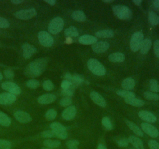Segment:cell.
<instances>
[{"instance_id": "cell-1", "label": "cell", "mask_w": 159, "mask_h": 149, "mask_svg": "<svg viewBox=\"0 0 159 149\" xmlns=\"http://www.w3.org/2000/svg\"><path fill=\"white\" fill-rule=\"evenodd\" d=\"M48 59L45 57L36 59L30 62L25 69V74L29 77H36L40 76L45 70Z\"/></svg>"}, {"instance_id": "cell-2", "label": "cell", "mask_w": 159, "mask_h": 149, "mask_svg": "<svg viewBox=\"0 0 159 149\" xmlns=\"http://www.w3.org/2000/svg\"><path fill=\"white\" fill-rule=\"evenodd\" d=\"M114 14L120 20H129L132 17V11L123 5H115L112 7Z\"/></svg>"}, {"instance_id": "cell-3", "label": "cell", "mask_w": 159, "mask_h": 149, "mask_svg": "<svg viewBox=\"0 0 159 149\" xmlns=\"http://www.w3.org/2000/svg\"><path fill=\"white\" fill-rule=\"evenodd\" d=\"M87 66L89 70L96 75L103 76L106 74L104 66L96 59H89L87 61Z\"/></svg>"}, {"instance_id": "cell-4", "label": "cell", "mask_w": 159, "mask_h": 149, "mask_svg": "<svg viewBox=\"0 0 159 149\" xmlns=\"http://www.w3.org/2000/svg\"><path fill=\"white\" fill-rule=\"evenodd\" d=\"M63 27L64 21L63 19L60 17H56L53 18L49 23L48 30L50 33L56 35L59 33L63 30Z\"/></svg>"}, {"instance_id": "cell-5", "label": "cell", "mask_w": 159, "mask_h": 149, "mask_svg": "<svg viewBox=\"0 0 159 149\" xmlns=\"http://www.w3.org/2000/svg\"><path fill=\"white\" fill-rule=\"evenodd\" d=\"M143 40V34L140 31L135 32L131 36L130 41V49L136 52L140 49Z\"/></svg>"}, {"instance_id": "cell-6", "label": "cell", "mask_w": 159, "mask_h": 149, "mask_svg": "<svg viewBox=\"0 0 159 149\" xmlns=\"http://www.w3.org/2000/svg\"><path fill=\"white\" fill-rule=\"evenodd\" d=\"M37 37L39 43L45 47H50L54 43L53 37L46 31H40L38 33Z\"/></svg>"}, {"instance_id": "cell-7", "label": "cell", "mask_w": 159, "mask_h": 149, "mask_svg": "<svg viewBox=\"0 0 159 149\" xmlns=\"http://www.w3.org/2000/svg\"><path fill=\"white\" fill-rule=\"evenodd\" d=\"M37 14V11L34 8H30L17 11L14 14V16L20 20H29L36 16Z\"/></svg>"}, {"instance_id": "cell-8", "label": "cell", "mask_w": 159, "mask_h": 149, "mask_svg": "<svg viewBox=\"0 0 159 149\" xmlns=\"http://www.w3.org/2000/svg\"><path fill=\"white\" fill-rule=\"evenodd\" d=\"M1 88L13 95H19L21 93V89L19 85L12 82H4L1 85Z\"/></svg>"}, {"instance_id": "cell-9", "label": "cell", "mask_w": 159, "mask_h": 149, "mask_svg": "<svg viewBox=\"0 0 159 149\" xmlns=\"http://www.w3.org/2000/svg\"><path fill=\"white\" fill-rule=\"evenodd\" d=\"M141 128L143 132L151 137L156 138L159 135L158 130L155 126L149 123L142 122L141 124Z\"/></svg>"}, {"instance_id": "cell-10", "label": "cell", "mask_w": 159, "mask_h": 149, "mask_svg": "<svg viewBox=\"0 0 159 149\" xmlns=\"http://www.w3.org/2000/svg\"><path fill=\"white\" fill-rule=\"evenodd\" d=\"M14 116L17 121L23 124L28 123L32 121L30 115L28 113L21 110H17L14 112Z\"/></svg>"}, {"instance_id": "cell-11", "label": "cell", "mask_w": 159, "mask_h": 149, "mask_svg": "<svg viewBox=\"0 0 159 149\" xmlns=\"http://www.w3.org/2000/svg\"><path fill=\"white\" fill-rule=\"evenodd\" d=\"M16 100V96L10 93H0V104L10 105L14 103Z\"/></svg>"}, {"instance_id": "cell-12", "label": "cell", "mask_w": 159, "mask_h": 149, "mask_svg": "<svg viewBox=\"0 0 159 149\" xmlns=\"http://www.w3.org/2000/svg\"><path fill=\"white\" fill-rule=\"evenodd\" d=\"M22 49L23 51L22 56L24 58L27 59L31 57L32 54L37 52V48L32 45L27 43H25L22 45Z\"/></svg>"}, {"instance_id": "cell-13", "label": "cell", "mask_w": 159, "mask_h": 149, "mask_svg": "<svg viewBox=\"0 0 159 149\" xmlns=\"http://www.w3.org/2000/svg\"><path fill=\"white\" fill-rule=\"evenodd\" d=\"M139 117L147 123H154L157 121L156 116L150 111L142 110L138 113Z\"/></svg>"}, {"instance_id": "cell-14", "label": "cell", "mask_w": 159, "mask_h": 149, "mask_svg": "<svg viewBox=\"0 0 159 149\" xmlns=\"http://www.w3.org/2000/svg\"><path fill=\"white\" fill-rule=\"evenodd\" d=\"M90 98L94 103L101 107H105L106 106V102L103 96L96 91H92L90 93Z\"/></svg>"}, {"instance_id": "cell-15", "label": "cell", "mask_w": 159, "mask_h": 149, "mask_svg": "<svg viewBox=\"0 0 159 149\" xmlns=\"http://www.w3.org/2000/svg\"><path fill=\"white\" fill-rule=\"evenodd\" d=\"M93 51L98 54L106 51L109 48V44L106 41H99L92 45Z\"/></svg>"}, {"instance_id": "cell-16", "label": "cell", "mask_w": 159, "mask_h": 149, "mask_svg": "<svg viewBox=\"0 0 159 149\" xmlns=\"http://www.w3.org/2000/svg\"><path fill=\"white\" fill-rule=\"evenodd\" d=\"M76 112L77 111L75 106H69L63 111L61 116L66 121H70L73 119L75 117Z\"/></svg>"}, {"instance_id": "cell-17", "label": "cell", "mask_w": 159, "mask_h": 149, "mask_svg": "<svg viewBox=\"0 0 159 149\" xmlns=\"http://www.w3.org/2000/svg\"><path fill=\"white\" fill-rule=\"evenodd\" d=\"M56 100V96L52 93H46L40 95L37 98V101L41 104H48L53 103Z\"/></svg>"}, {"instance_id": "cell-18", "label": "cell", "mask_w": 159, "mask_h": 149, "mask_svg": "<svg viewBox=\"0 0 159 149\" xmlns=\"http://www.w3.org/2000/svg\"><path fill=\"white\" fill-rule=\"evenodd\" d=\"M78 41L83 45H93L97 42V38L90 35H83L79 38Z\"/></svg>"}, {"instance_id": "cell-19", "label": "cell", "mask_w": 159, "mask_h": 149, "mask_svg": "<svg viewBox=\"0 0 159 149\" xmlns=\"http://www.w3.org/2000/svg\"><path fill=\"white\" fill-rule=\"evenodd\" d=\"M129 143H130L135 149H144V146L142 141L137 137L130 135L128 138Z\"/></svg>"}, {"instance_id": "cell-20", "label": "cell", "mask_w": 159, "mask_h": 149, "mask_svg": "<svg viewBox=\"0 0 159 149\" xmlns=\"http://www.w3.org/2000/svg\"><path fill=\"white\" fill-rule=\"evenodd\" d=\"M125 122L127 124V126L129 127V128L135 134H136L137 136L139 137H142L143 135V134L142 131V130L133 122L129 121V120H125Z\"/></svg>"}, {"instance_id": "cell-21", "label": "cell", "mask_w": 159, "mask_h": 149, "mask_svg": "<svg viewBox=\"0 0 159 149\" xmlns=\"http://www.w3.org/2000/svg\"><path fill=\"white\" fill-rule=\"evenodd\" d=\"M114 35V32L111 29H103L96 32V36L98 38H110Z\"/></svg>"}, {"instance_id": "cell-22", "label": "cell", "mask_w": 159, "mask_h": 149, "mask_svg": "<svg viewBox=\"0 0 159 149\" xmlns=\"http://www.w3.org/2000/svg\"><path fill=\"white\" fill-rule=\"evenodd\" d=\"M135 85V80L131 77H127L123 80L121 85L122 87L125 90H130L134 88Z\"/></svg>"}, {"instance_id": "cell-23", "label": "cell", "mask_w": 159, "mask_h": 149, "mask_svg": "<svg viewBox=\"0 0 159 149\" xmlns=\"http://www.w3.org/2000/svg\"><path fill=\"white\" fill-rule=\"evenodd\" d=\"M108 59L112 62H122L125 60V56L123 53L120 52H116L111 54Z\"/></svg>"}, {"instance_id": "cell-24", "label": "cell", "mask_w": 159, "mask_h": 149, "mask_svg": "<svg viewBox=\"0 0 159 149\" xmlns=\"http://www.w3.org/2000/svg\"><path fill=\"white\" fill-rule=\"evenodd\" d=\"M71 17L73 20L77 22H84L86 19L85 14L80 10H76L71 14Z\"/></svg>"}, {"instance_id": "cell-25", "label": "cell", "mask_w": 159, "mask_h": 149, "mask_svg": "<svg viewBox=\"0 0 159 149\" xmlns=\"http://www.w3.org/2000/svg\"><path fill=\"white\" fill-rule=\"evenodd\" d=\"M152 46V41L149 38L143 39L140 48V53L142 54H146L150 50Z\"/></svg>"}, {"instance_id": "cell-26", "label": "cell", "mask_w": 159, "mask_h": 149, "mask_svg": "<svg viewBox=\"0 0 159 149\" xmlns=\"http://www.w3.org/2000/svg\"><path fill=\"white\" fill-rule=\"evenodd\" d=\"M124 101L127 104L135 107H141L143 106L145 104V102L143 100L137 98L136 97L129 99H124Z\"/></svg>"}, {"instance_id": "cell-27", "label": "cell", "mask_w": 159, "mask_h": 149, "mask_svg": "<svg viewBox=\"0 0 159 149\" xmlns=\"http://www.w3.org/2000/svg\"><path fill=\"white\" fill-rule=\"evenodd\" d=\"M43 145L48 148H56L60 146L61 142L58 140L46 139L43 141Z\"/></svg>"}, {"instance_id": "cell-28", "label": "cell", "mask_w": 159, "mask_h": 149, "mask_svg": "<svg viewBox=\"0 0 159 149\" xmlns=\"http://www.w3.org/2000/svg\"><path fill=\"white\" fill-rule=\"evenodd\" d=\"M11 124V118L6 113L0 111V125L4 127H9Z\"/></svg>"}, {"instance_id": "cell-29", "label": "cell", "mask_w": 159, "mask_h": 149, "mask_svg": "<svg viewBox=\"0 0 159 149\" xmlns=\"http://www.w3.org/2000/svg\"><path fill=\"white\" fill-rule=\"evenodd\" d=\"M116 93L119 96L124 98V99H129V98H132L135 97V93L130 90H119L117 91Z\"/></svg>"}, {"instance_id": "cell-30", "label": "cell", "mask_w": 159, "mask_h": 149, "mask_svg": "<svg viewBox=\"0 0 159 149\" xmlns=\"http://www.w3.org/2000/svg\"><path fill=\"white\" fill-rule=\"evenodd\" d=\"M64 34L66 36L76 37L79 33H78L77 28L75 27L70 26L65 30Z\"/></svg>"}, {"instance_id": "cell-31", "label": "cell", "mask_w": 159, "mask_h": 149, "mask_svg": "<svg viewBox=\"0 0 159 149\" xmlns=\"http://www.w3.org/2000/svg\"><path fill=\"white\" fill-rule=\"evenodd\" d=\"M148 20L152 25L155 26L159 24V16L155 12L150 11L148 13Z\"/></svg>"}, {"instance_id": "cell-32", "label": "cell", "mask_w": 159, "mask_h": 149, "mask_svg": "<svg viewBox=\"0 0 159 149\" xmlns=\"http://www.w3.org/2000/svg\"><path fill=\"white\" fill-rule=\"evenodd\" d=\"M143 96L145 99L150 101H157L159 100V95L151 91H146L143 93Z\"/></svg>"}, {"instance_id": "cell-33", "label": "cell", "mask_w": 159, "mask_h": 149, "mask_svg": "<svg viewBox=\"0 0 159 149\" xmlns=\"http://www.w3.org/2000/svg\"><path fill=\"white\" fill-rule=\"evenodd\" d=\"M50 127L54 131H65L66 128L61 123L58 122H54L50 124Z\"/></svg>"}, {"instance_id": "cell-34", "label": "cell", "mask_w": 159, "mask_h": 149, "mask_svg": "<svg viewBox=\"0 0 159 149\" xmlns=\"http://www.w3.org/2000/svg\"><path fill=\"white\" fill-rule=\"evenodd\" d=\"M150 89L151 92L154 93L159 92V83L158 81L154 79H152L149 82Z\"/></svg>"}, {"instance_id": "cell-35", "label": "cell", "mask_w": 159, "mask_h": 149, "mask_svg": "<svg viewBox=\"0 0 159 149\" xmlns=\"http://www.w3.org/2000/svg\"><path fill=\"white\" fill-rule=\"evenodd\" d=\"M101 123H102V125L104 126V127L107 130H111L113 129V126L109 118L107 116H105L102 119Z\"/></svg>"}, {"instance_id": "cell-36", "label": "cell", "mask_w": 159, "mask_h": 149, "mask_svg": "<svg viewBox=\"0 0 159 149\" xmlns=\"http://www.w3.org/2000/svg\"><path fill=\"white\" fill-rule=\"evenodd\" d=\"M57 115V112L54 109H50L45 113V117L48 121H52L55 119Z\"/></svg>"}, {"instance_id": "cell-37", "label": "cell", "mask_w": 159, "mask_h": 149, "mask_svg": "<svg viewBox=\"0 0 159 149\" xmlns=\"http://www.w3.org/2000/svg\"><path fill=\"white\" fill-rule=\"evenodd\" d=\"M26 85L28 88L31 89H36L40 86V82L39 80L35 79L29 80L26 82Z\"/></svg>"}, {"instance_id": "cell-38", "label": "cell", "mask_w": 159, "mask_h": 149, "mask_svg": "<svg viewBox=\"0 0 159 149\" xmlns=\"http://www.w3.org/2000/svg\"><path fill=\"white\" fill-rule=\"evenodd\" d=\"M66 144L68 149H78L80 142L76 139H72L68 140Z\"/></svg>"}, {"instance_id": "cell-39", "label": "cell", "mask_w": 159, "mask_h": 149, "mask_svg": "<svg viewBox=\"0 0 159 149\" xmlns=\"http://www.w3.org/2000/svg\"><path fill=\"white\" fill-rule=\"evenodd\" d=\"M83 80H84L83 77L81 75L75 74L72 75V79H71V82L72 84L79 85V84L83 82Z\"/></svg>"}, {"instance_id": "cell-40", "label": "cell", "mask_w": 159, "mask_h": 149, "mask_svg": "<svg viewBox=\"0 0 159 149\" xmlns=\"http://www.w3.org/2000/svg\"><path fill=\"white\" fill-rule=\"evenodd\" d=\"M12 145L11 142L4 139H0V149H12Z\"/></svg>"}, {"instance_id": "cell-41", "label": "cell", "mask_w": 159, "mask_h": 149, "mask_svg": "<svg viewBox=\"0 0 159 149\" xmlns=\"http://www.w3.org/2000/svg\"><path fill=\"white\" fill-rule=\"evenodd\" d=\"M42 87L43 89L47 91H52L54 88L53 83L50 80H45L42 83Z\"/></svg>"}, {"instance_id": "cell-42", "label": "cell", "mask_w": 159, "mask_h": 149, "mask_svg": "<svg viewBox=\"0 0 159 149\" xmlns=\"http://www.w3.org/2000/svg\"><path fill=\"white\" fill-rule=\"evenodd\" d=\"M60 105L63 107H68L72 103V100L70 97H63L59 102Z\"/></svg>"}, {"instance_id": "cell-43", "label": "cell", "mask_w": 159, "mask_h": 149, "mask_svg": "<svg viewBox=\"0 0 159 149\" xmlns=\"http://www.w3.org/2000/svg\"><path fill=\"white\" fill-rule=\"evenodd\" d=\"M41 136L45 138H50L55 137L54 131L52 129L46 130L41 133Z\"/></svg>"}, {"instance_id": "cell-44", "label": "cell", "mask_w": 159, "mask_h": 149, "mask_svg": "<svg viewBox=\"0 0 159 149\" xmlns=\"http://www.w3.org/2000/svg\"><path fill=\"white\" fill-rule=\"evenodd\" d=\"M54 131V130H53ZM55 135L58 138L65 140L68 137V133L67 131H54Z\"/></svg>"}, {"instance_id": "cell-45", "label": "cell", "mask_w": 159, "mask_h": 149, "mask_svg": "<svg viewBox=\"0 0 159 149\" xmlns=\"http://www.w3.org/2000/svg\"><path fill=\"white\" fill-rule=\"evenodd\" d=\"M148 145L150 149H159V143L155 140H150Z\"/></svg>"}, {"instance_id": "cell-46", "label": "cell", "mask_w": 159, "mask_h": 149, "mask_svg": "<svg viewBox=\"0 0 159 149\" xmlns=\"http://www.w3.org/2000/svg\"><path fill=\"white\" fill-rule=\"evenodd\" d=\"M9 22L6 19L0 17V28H7L9 27Z\"/></svg>"}, {"instance_id": "cell-47", "label": "cell", "mask_w": 159, "mask_h": 149, "mask_svg": "<svg viewBox=\"0 0 159 149\" xmlns=\"http://www.w3.org/2000/svg\"><path fill=\"white\" fill-rule=\"evenodd\" d=\"M117 145L120 147H126L129 143L128 138H121L117 141Z\"/></svg>"}, {"instance_id": "cell-48", "label": "cell", "mask_w": 159, "mask_h": 149, "mask_svg": "<svg viewBox=\"0 0 159 149\" xmlns=\"http://www.w3.org/2000/svg\"><path fill=\"white\" fill-rule=\"evenodd\" d=\"M153 50L156 57L159 58V40L155 41L153 44Z\"/></svg>"}, {"instance_id": "cell-49", "label": "cell", "mask_w": 159, "mask_h": 149, "mask_svg": "<svg viewBox=\"0 0 159 149\" xmlns=\"http://www.w3.org/2000/svg\"><path fill=\"white\" fill-rule=\"evenodd\" d=\"M71 85H72V83L70 81L66 80H63L61 83V88L63 90L69 89V88H70Z\"/></svg>"}, {"instance_id": "cell-50", "label": "cell", "mask_w": 159, "mask_h": 149, "mask_svg": "<svg viewBox=\"0 0 159 149\" xmlns=\"http://www.w3.org/2000/svg\"><path fill=\"white\" fill-rule=\"evenodd\" d=\"M61 94L65 97H70L71 98V96H72L73 95V92L72 89H71V88H69L67 90H62Z\"/></svg>"}, {"instance_id": "cell-51", "label": "cell", "mask_w": 159, "mask_h": 149, "mask_svg": "<svg viewBox=\"0 0 159 149\" xmlns=\"http://www.w3.org/2000/svg\"><path fill=\"white\" fill-rule=\"evenodd\" d=\"M4 75H5V77L7 79H13L14 77V73L12 70H10V69H6L4 71Z\"/></svg>"}, {"instance_id": "cell-52", "label": "cell", "mask_w": 159, "mask_h": 149, "mask_svg": "<svg viewBox=\"0 0 159 149\" xmlns=\"http://www.w3.org/2000/svg\"><path fill=\"white\" fill-rule=\"evenodd\" d=\"M64 77H65V80H68V81H70L71 82V79H72V74H71L70 73H66V74H65Z\"/></svg>"}, {"instance_id": "cell-53", "label": "cell", "mask_w": 159, "mask_h": 149, "mask_svg": "<svg viewBox=\"0 0 159 149\" xmlns=\"http://www.w3.org/2000/svg\"><path fill=\"white\" fill-rule=\"evenodd\" d=\"M153 4L155 8L156 9H157L158 11L159 12V0L154 1L153 2Z\"/></svg>"}, {"instance_id": "cell-54", "label": "cell", "mask_w": 159, "mask_h": 149, "mask_svg": "<svg viewBox=\"0 0 159 149\" xmlns=\"http://www.w3.org/2000/svg\"><path fill=\"white\" fill-rule=\"evenodd\" d=\"M45 2L51 6H53L56 3V1L55 0H45Z\"/></svg>"}, {"instance_id": "cell-55", "label": "cell", "mask_w": 159, "mask_h": 149, "mask_svg": "<svg viewBox=\"0 0 159 149\" xmlns=\"http://www.w3.org/2000/svg\"><path fill=\"white\" fill-rule=\"evenodd\" d=\"M11 2L14 4H19L24 2L23 0H11Z\"/></svg>"}, {"instance_id": "cell-56", "label": "cell", "mask_w": 159, "mask_h": 149, "mask_svg": "<svg viewBox=\"0 0 159 149\" xmlns=\"http://www.w3.org/2000/svg\"><path fill=\"white\" fill-rule=\"evenodd\" d=\"M97 149H107V148H106V147L104 144L100 143V144H99L98 145Z\"/></svg>"}, {"instance_id": "cell-57", "label": "cell", "mask_w": 159, "mask_h": 149, "mask_svg": "<svg viewBox=\"0 0 159 149\" xmlns=\"http://www.w3.org/2000/svg\"><path fill=\"white\" fill-rule=\"evenodd\" d=\"M132 2H133L135 5H137V6L140 5V4L142 3V1H141V0H133Z\"/></svg>"}, {"instance_id": "cell-58", "label": "cell", "mask_w": 159, "mask_h": 149, "mask_svg": "<svg viewBox=\"0 0 159 149\" xmlns=\"http://www.w3.org/2000/svg\"><path fill=\"white\" fill-rule=\"evenodd\" d=\"M112 1H111V0H104L103 1V2H106V3H111V2H112Z\"/></svg>"}, {"instance_id": "cell-59", "label": "cell", "mask_w": 159, "mask_h": 149, "mask_svg": "<svg viewBox=\"0 0 159 149\" xmlns=\"http://www.w3.org/2000/svg\"><path fill=\"white\" fill-rule=\"evenodd\" d=\"M2 78H3V75H2V74H1V72H0V80H1L2 79Z\"/></svg>"}, {"instance_id": "cell-60", "label": "cell", "mask_w": 159, "mask_h": 149, "mask_svg": "<svg viewBox=\"0 0 159 149\" xmlns=\"http://www.w3.org/2000/svg\"><path fill=\"white\" fill-rule=\"evenodd\" d=\"M45 149H50V148H45Z\"/></svg>"}, {"instance_id": "cell-61", "label": "cell", "mask_w": 159, "mask_h": 149, "mask_svg": "<svg viewBox=\"0 0 159 149\" xmlns=\"http://www.w3.org/2000/svg\"><path fill=\"white\" fill-rule=\"evenodd\" d=\"M132 149H135V148H132Z\"/></svg>"}]
</instances>
